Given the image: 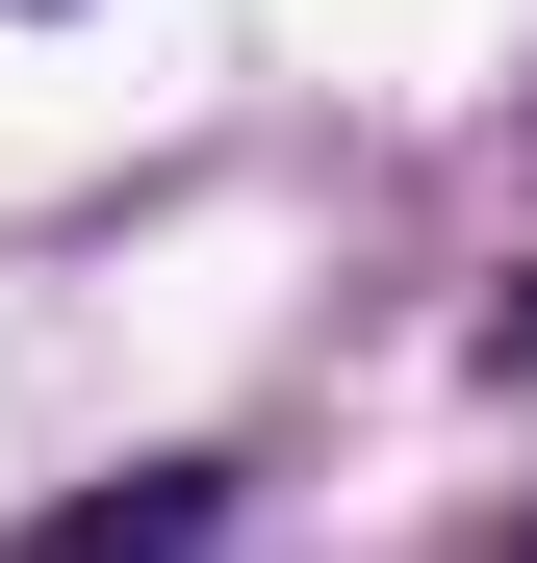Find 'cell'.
<instances>
[{
    "label": "cell",
    "instance_id": "6da1fadb",
    "mask_svg": "<svg viewBox=\"0 0 537 563\" xmlns=\"http://www.w3.org/2000/svg\"><path fill=\"white\" fill-rule=\"evenodd\" d=\"M205 538H231V461H128V487L26 512V563H205Z\"/></svg>",
    "mask_w": 537,
    "mask_h": 563
},
{
    "label": "cell",
    "instance_id": "7a4b0ae2",
    "mask_svg": "<svg viewBox=\"0 0 537 563\" xmlns=\"http://www.w3.org/2000/svg\"><path fill=\"white\" fill-rule=\"evenodd\" d=\"M461 358H486V385H537V256L486 282V333H461Z\"/></svg>",
    "mask_w": 537,
    "mask_h": 563
},
{
    "label": "cell",
    "instance_id": "3957f363",
    "mask_svg": "<svg viewBox=\"0 0 537 563\" xmlns=\"http://www.w3.org/2000/svg\"><path fill=\"white\" fill-rule=\"evenodd\" d=\"M512 563H537V512H512Z\"/></svg>",
    "mask_w": 537,
    "mask_h": 563
}]
</instances>
